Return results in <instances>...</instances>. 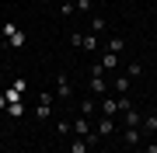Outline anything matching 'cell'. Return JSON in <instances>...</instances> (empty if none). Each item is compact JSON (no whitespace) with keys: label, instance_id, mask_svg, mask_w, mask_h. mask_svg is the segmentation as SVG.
I'll return each instance as SVG.
<instances>
[{"label":"cell","instance_id":"7402d4cb","mask_svg":"<svg viewBox=\"0 0 157 153\" xmlns=\"http://www.w3.org/2000/svg\"><path fill=\"white\" fill-rule=\"evenodd\" d=\"M129 153H136V150H129Z\"/></svg>","mask_w":157,"mask_h":153},{"label":"cell","instance_id":"7c38bea8","mask_svg":"<svg viewBox=\"0 0 157 153\" xmlns=\"http://www.w3.org/2000/svg\"><path fill=\"white\" fill-rule=\"evenodd\" d=\"M7 111H11V118H21V115H25V104H21V101H11Z\"/></svg>","mask_w":157,"mask_h":153},{"label":"cell","instance_id":"d6986e66","mask_svg":"<svg viewBox=\"0 0 157 153\" xmlns=\"http://www.w3.org/2000/svg\"><path fill=\"white\" fill-rule=\"evenodd\" d=\"M143 153H157V143H150V146H147V150H143Z\"/></svg>","mask_w":157,"mask_h":153},{"label":"cell","instance_id":"5b68a950","mask_svg":"<svg viewBox=\"0 0 157 153\" xmlns=\"http://www.w3.org/2000/svg\"><path fill=\"white\" fill-rule=\"evenodd\" d=\"M122 118H126V129H140V125H143L140 111H136L133 104H129V108H122Z\"/></svg>","mask_w":157,"mask_h":153},{"label":"cell","instance_id":"ffe728a7","mask_svg":"<svg viewBox=\"0 0 157 153\" xmlns=\"http://www.w3.org/2000/svg\"><path fill=\"white\" fill-rule=\"evenodd\" d=\"M0 108H7V97H4V94H0Z\"/></svg>","mask_w":157,"mask_h":153},{"label":"cell","instance_id":"8992f818","mask_svg":"<svg viewBox=\"0 0 157 153\" xmlns=\"http://www.w3.org/2000/svg\"><path fill=\"white\" fill-rule=\"evenodd\" d=\"M122 49H126V42L119 38V35H112V38H108V46H105V52H112V56H119Z\"/></svg>","mask_w":157,"mask_h":153},{"label":"cell","instance_id":"52a82bcc","mask_svg":"<svg viewBox=\"0 0 157 153\" xmlns=\"http://www.w3.org/2000/svg\"><path fill=\"white\" fill-rule=\"evenodd\" d=\"M112 129H115V122L108 118V115H101V122H98V136H108Z\"/></svg>","mask_w":157,"mask_h":153},{"label":"cell","instance_id":"e0dca14e","mask_svg":"<svg viewBox=\"0 0 157 153\" xmlns=\"http://www.w3.org/2000/svg\"><path fill=\"white\" fill-rule=\"evenodd\" d=\"M140 129H157V115H147V118H143V125H140Z\"/></svg>","mask_w":157,"mask_h":153},{"label":"cell","instance_id":"9a60e30c","mask_svg":"<svg viewBox=\"0 0 157 153\" xmlns=\"http://www.w3.org/2000/svg\"><path fill=\"white\" fill-rule=\"evenodd\" d=\"M115 91H119V94L129 91V77H119V80H115Z\"/></svg>","mask_w":157,"mask_h":153},{"label":"cell","instance_id":"7a4b0ae2","mask_svg":"<svg viewBox=\"0 0 157 153\" xmlns=\"http://www.w3.org/2000/svg\"><path fill=\"white\" fill-rule=\"evenodd\" d=\"M56 97H59V101H70V97H73V87H70V77L67 73H56Z\"/></svg>","mask_w":157,"mask_h":153},{"label":"cell","instance_id":"ba28073f","mask_svg":"<svg viewBox=\"0 0 157 153\" xmlns=\"http://www.w3.org/2000/svg\"><path fill=\"white\" fill-rule=\"evenodd\" d=\"M122 136H126V146H129V150H133V146H136V143H140V136H143V132H140V129H126V132H122Z\"/></svg>","mask_w":157,"mask_h":153},{"label":"cell","instance_id":"ac0fdd59","mask_svg":"<svg viewBox=\"0 0 157 153\" xmlns=\"http://www.w3.org/2000/svg\"><path fill=\"white\" fill-rule=\"evenodd\" d=\"M91 4L94 0H77V11H91Z\"/></svg>","mask_w":157,"mask_h":153},{"label":"cell","instance_id":"3957f363","mask_svg":"<svg viewBox=\"0 0 157 153\" xmlns=\"http://www.w3.org/2000/svg\"><path fill=\"white\" fill-rule=\"evenodd\" d=\"M35 115H39V118H49V115H52V94L49 91H42L39 104H35Z\"/></svg>","mask_w":157,"mask_h":153},{"label":"cell","instance_id":"44dd1931","mask_svg":"<svg viewBox=\"0 0 157 153\" xmlns=\"http://www.w3.org/2000/svg\"><path fill=\"white\" fill-rule=\"evenodd\" d=\"M0 49H4V42H0Z\"/></svg>","mask_w":157,"mask_h":153},{"label":"cell","instance_id":"9c48e42d","mask_svg":"<svg viewBox=\"0 0 157 153\" xmlns=\"http://www.w3.org/2000/svg\"><path fill=\"white\" fill-rule=\"evenodd\" d=\"M94 108H98L94 97H84V101H80V115H87V118H91V115H94Z\"/></svg>","mask_w":157,"mask_h":153},{"label":"cell","instance_id":"277c9868","mask_svg":"<svg viewBox=\"0 0 157 153\" xmlns=\"http://www.w3.org/2000/svg\"><path fill=\"white\" fill-rule=\"evenodd\" d=\"M119 111H122V101H115V97H101V115H108V118H115Z\"/></svg>","mask_w":157,"mask_h":153},{"label":"cell","instance_id":"4fadbf2b","mask_svg":"<svg viewBox=\"0 0 157 153\" xmlns=\"http://www.w3.org/2000/svg\"><path fill=\"white\" fill-rule=\"evenodd\" d=\"M87 150H91L87 139H73V146H70V153H87Z\"/></svg>","mask_w":157,"mask_h":153},{"label":"cell","instance_id":"30bf717a","mask_svg":"<svg viewBox=\"0 0 157 153\" xmlns=\"http://www.w3.org/2000/svg\"><path fill=\"white\" fill-rule=\"evenodd\" d=\"M115 63H119V56H112V52H105L98 66H101V70H115Z\"/></svg>","mask_w":157,"mask_h":153},{"label":"cell","instance_id":"6da1fadb","mask_svg":"<svg viewBox=\"0 0 157 153\" xmlns=\"http://www.w3.org/2000/svg\"><path fill=\"white\" fill-rule=\"evenodd\" d=\"M0 35L7 38V46H11V49H21L25 42H28V35H25L21 28H14L11 21H4V28H0Z\"/></svg>","mask_w":157,"mask_h":153},{"label":"cell","instance_id":"2e32d148","mask_svg":"<svg viewBox=\"0 0 157 153\" xmlns=\"http://www.w3.org/2000/svg\"><path fill=\"white\" fill-rule=\"evenodd\" d=\"M126 73H129V77H140V73H143V63H129Z\"/></svg>","mask_w":157,"mask_h":153},{"label":"cell","instance_id":"5bb4252c","mask_svg":"<svg viewBox=\"0 0 157 153\" xmlns=\"http://www.w3.org/2000/svg\"><path fill=\"white\" fill-rule=\"evenodd\" d=\"M80 49H98V35L91 31V35H84V42H80Z\"/></svg>","mask_w":157,"mask_h":153},{"label":"cell","instance_id":"8fae6325","mask_svg":"<svg viewBox=\"0 0 157 153\" xmlns=\"http://www.w3.org/2000/svg\"><path fill=\"white\" fill-rule=\"evenodd\" d=\"M91 91L105 97V77H91Z\"/></svg>","mask_w":157,"mask_h":153}]
</instances>
